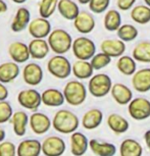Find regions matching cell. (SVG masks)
<instances>
[{
	"label": "cell",
	"instance_id": "cell-21",
	"mask_svg": "<svg viewBox=\"0 0 150 156\" xmlns=\"http://www.w3.org/2000/svg\"><path fill=\"white\" fill-rule=\"evenodd\" d=\"M111 97L120 105H127L133 99V92L128 86L122 83H116L112 85L110 91Z\"/></svg>",
	"mask_w": 150,
	"mask_h": 156
},
{
	"label": "cell",
	"instance_id": "cell-23",
	"mask_svg": "<svg viewBox=\"0 0 150 156\" xmlns=\"http://www.w3.org/2000/svg\"><path fill=\"white\" fill-rule=\"evenodd\" d=\"M20 69L19 63L14 61H6L0 64V82L8 84L13 82L20 76Z\"/></svg>",
	"mask_w": 150,
	"mask_h": 156
},
{
	"label": "cell",
	"instance_id": "cell-17",
	"mask_svg": "<svg viewBox=\"0 0 150 156\" xmlns=\"http://www.w3.org/2000/svg\"><path fill=\"white\" fill-rule=\"evenodd\" d=\"M132 85L135 91L146 93L150 91V69H141L132 76Z\"/></svg>",
	"mask_w": 150,
	"mask_h": 156
},
{
	"label": "cell",
	"instance_id": "cell-43",
	"mask_svg": "<svg viewBox=\"0 0 150 156\" xmlns=\"http://www.w3.org/2000/svg\"><path fill=\"white\" fill-rule=\"evenodd\" d=\"M144 141H145V143H146L147 148H148L150 151V129L146 131L145 134H144Z\"/></svg>",
	"mask_w": 150,
	"mask_h": 156
},
{
	"label": "cell",
	"instance_id": "cell-19",
	"mask_svg": "<svg viewBox=\"0 0 150 156\" xmlns=\"http://www.w3.org/2000/svg\"><path fill=\"white\" fill-rule=\"evenodd\" d=\"M29 50H30L31 58L36 60H42L44 59L50 52V46L48 44V41L45 39H35L28 44Z\"/></svg>",
	"mask_w": 150,
	"mask_h": 156
},
{
	"label": "cell",
	"instance_id": "cell-27",
	"mask_svg": "<svg viewBox=\"0 0 150 156\" xmlns=\"http://www.w3.org/2000/svg\"><path fill=\"white\" fill-rule=\"evenodd\" d=\"M57 10L66 20H73L81 11L78 4L73 0H58Z\"/></svg>",
	"mask_w": 150,
	"mask_h": 156
},
{
	"label": "cell",
	"instance_id": "cell-8",
	"mask_svg": "<svg viewBox=\"0 0 150 156\" xmlns=\"http://www.w3.org/2000/svg\"><path fill=\"white\" fill-rule=\"evenodd\" d=\"M17 102L22 107L35 112L42 104V96L36 89L22 90L17 95Z\"/></svg>",
	"mask_w": 150,
	"mask_h": 156
},
{
	"label": "cell",
	"instance_id": "cell-45",
	"mask_svg": "<svg viewBox=\"0 0 150 156\" xmlns=\"http://www.w3.org/2000/svg\"><path fill=\"white\" fill-rule=\"evenodd\" d=\"M5 137H6V133H5V129L0 128V143L5 141Z\"/></svg>",
	"mask_w": 150,
	"mask_h": 156
},
{
	"label": "cell",
	"instance_id": "cell-41",
	"mask_svg": "<svg viewBox=\"0 0 150 156\" xmlns=\"http://www.w3.org/2000/svg\"><path fill=\"white\" fill-rule=\"evenodd\" d=\"M135 2H136V0H116V5L120 10L127 11L133 8Z\"/></svg>",
	"mask_w": 150,
	"mask_h": 156
},
{
	"label": "cell",
	"instance_id": "cell-42",
	"mask_svg": "<svg viewBox=\"0 0 150 156\" xmlns=\"http://www.w3.org/2000/svg\"><path fill=\"white\" fill-rule=\"evenodd\" d=\"M8 95H9V93H8V89L5 86V84L0 82V101L6 100Z\"/></svg>",
	"mask_w": 150,
	"mask_h": 156
},
{
	"label": "cell",
	"instance_id": "cell-37",
	"mask_svg": "<svg viewBox=\"0 0 150 156\" xmlns=\"http://www.w3.org/2000/svg\"><path fill=\"white\" fill-rule=\"evenodd\" d=\"M90 62L92 64L94 69L99 70V69H104V67H106L108 64L111 62V57L101 51L100 53H96L90 59Z\"/></svg>",
	"mask_w": 150,
	"mask_h": 156
},
{
	"label": "cell",
	"instance_id": "cell-44",
	"mask_svg": "<svg viewBox=\"0 0 150 156\" xmlns=\"http://www.w3.org/2000/svg\"><path fill=\"white\" fill-rule=\"evenodd\" d=\"M7 4L5 3V1L3 0H0V14L4 13L5 11H7Z\"/></svg>",
	"mask_w": 150,
	"mask_h": 156
},
{
	"label": "cell",
	"instance_id": "cell-5",
	"mask_svg": "<svg viewBox=\"0 0 150 156\" xmlns=\"http://www.w3.org/2000/svg\"><path fill=\"white\" fill-rule=\"evenodd\" d=\"M72 64L66 56L55 54L47 62V70L52 76L59 80L69 78L72 73Z\"/></svg>",
	"mask_w": 150,
	"mask_h": 156
},
{
	"label": "cell",
	"instance_id": "cell-35",
	"mask_svg": "<svg viewBox=\"0 0 150 156\" xmlns=\"http://www.w3.org/2000/svg\"><path fill=\"white\" fill-rule=\"evenodd\" d=\"M116 33L119 39L123 41V42H131L138 37L139 31L135 26L130 25V23H125V25L120 26Z\"/></svg>",
	"mask_w": 150,
	"mask_h": 156
},
{
	"label": "cell",
	"instance_id": "cell-13",
	"mask_svg": "<svg viewBox=\"0 0 150 156\" xmlns=\"http://www.w3.org/2000/svg\"><path fill=\"white\" fill-rule=\"evenodd\" d=\"M8 54L11 60L16 63H25L30 59V50L27 44L20 41H14L8 46Z\"/></svg>",
	"mask_w": 150,
	"mask_h": 156
},
{
	"label": "cell",
	"instance_id": "cell-16",
	"mask_svg": "<svg viewBox=\"0 0 150 156\" xmlns=\"http://www.w3.org/2000/svg\"><path fill=\"white\" fill-rule=\"evenodd\" d=\"M70 153L73 156H83L89 148V140L83 133L73 132L70 134Z\"/></svg>",
	"mask_w": 150,
	"mask_h": 156
},
{
	"label": "cell",
	"instance_id": "cell-20",
	"mask_svg": "<svg viewBox=\"0 0 150 156\" xmlns=\"http://www.w3.org/2000/svg\"><path fill=\"white\" fill-rule=\"evenodd\" d=\"M31 23V12L27 7H20L16 10L12 22H11L10 29L14 33H20L28 29Z\"/></svg>",
	"mask_w": 150,
	"mask_h": 156
},
{
	"label": "cell",
	"instance_id": "cell-15",
	"mask_svg": "<svg viewBox=\"0 0 150 156\" xmlns=\"http://www.w3.org/2000/svg\"><path fill=\"white\" fill-rule=\"evenodd\" d=\"M125 43L120 39H105L100 44V49L111 58H119L127 49Z\"/></svg>",
	"mask_w": 150,
	"mask_h": 156
},
{
	"label": "cell",
	"instance_id": "cell-9",
	"mask_svg": "<svg viewBox=\"0 0 150 156\" xmlns=\"http://www.w3.org/2000/svg\"><path fill=\"white\" fill-rule=\"evenodd\" d=\"M66 142L58 136H49L42 142V153L44 156H61L66 152Z\"/></svg>",
	"mask_w": 150,
	"mask_h": 156
},
{
	"label": "cell",
	"instance_id": "cell-40",
	"mask_svg": "<svg viewBox=\"0 0 150 156\" xmlns=\"http://www.w3.org/2000/svg\"><path fill=\"white\" fill-rule=\"evenodd\" d=\"M0 156H17L16 146L12 142L3 141L0 143Z\"/></svg>",
	"mask_w": 150,
	"mask_h": 156
},
{
	"label": "cell",
	"instance_id": "cell-29",
	"mask_svg": "<svg viewBox=\"0 0 150 156\" xmlns=\"http://www.w3.org/2000/svg\"><path fill=\"white\" fill-rule=\"evenodd\" d=\"M107 126L114 134H125L129 129L130 123L123 116L119 113H111L107 117Z\"/></svg>",
	"mask_w": 150,
	"mask_h": 156
},
{
	"label": "cell",
	"instance_id": "cell-36",
	"mask_svg": "<svg viewBox=\"0 0 150 156\" xmlns=\"http://www.w3.org/2000/svg\"><path fill=\"white\" fill-rule=\"evenodd\" d=\"M58 0H40L39 2V13L41 17L49 19L53 16L57 9Z\"/></svg>",
	"mask_w": 150,
	"mask_h": 156
},
{
	"label": "cell",
	"instance_id": "cell-38",
	"mask_svg": "<svg viewBox=\"0 0 150 156\" xmlns=\"http://www.w3.org/2000/svg\"><path fill=\"white\" fill-rule=\"evenodd\" d=\"M13 115V109L11 104L6 100L0 101V125L9 122Z\"/></svg>",
	"mask_w": 150,
	"mask_h": 156
},
{
	"label": "cell",
	"instance_id": "cell-47",
	"mask_svg": "<svg viewBox=\"0 0 150 156\" xmlns=\"http://www.w3.org/2000/svg\"><path fill=\"white\" fill-rule=\"evenodd\" d=\"M78 2H79V3H80V4L85 5V4H89L90 0H78Z\"/></svg>",
	"mask_w": 150,
	"mask_h": 156
},
{
	"label": "cell",
	"instance_id": "cell-4",
	"mask_svg": "<svg viewBox=\"0 0 150 156\" xmlns=\"http://www.w3.org/2000/svg\"><path fill=\"white\" fill-rule=\"evenodd\" d=\"M112 85L110 76L106 73H96L90 78L88 83V90L93 97L102 98L110 93Z\"/></svg>",
	"mask_w": 150,
	"mask_h": 156
},
{
	"label": "cell",
	"instance_id": "cell-25",
	"mask_svg": "<svg viewBox=\"0 0 150 156\" xmlns=\"http://www.w3.org/2000/svg\"><path fill=\"white\" fill-rule=\"evenodd\" d=\"M103 113L100 109L92 108L84 113L82 117V126L86 129H95L102 123Z\"/></svg>",
	"mask_w": 150,
	"mask_h": 156
},
{
	"label": "cell",
	"instance_id": "cell-11",
	"mask_svg": "<svg viewBox=\"0 0 150 156\" xmlns=\"http://www.w3.org/2000/svg\"><path fill=\"white\" fill-rule=\"evenodd\" d=\"M30 128L35 135H44L52 126V120L47 114L35 111L30 116Z\"/></svg>",
	"mask_w": 150,
	"mask_h": 156
},
{
	"label": "cell",
	"instance_id": "cell-26",
	"mask_svg": "<svg viewBox=\"0 0 150 156\" xmlns=\"http://www.w3.org/2000/svg\"><path fill=\"white\" fill-rule=\"evenodd\" d=\"M94 69L89 60L78 59L73 63L72 73L79 80H88L94 75Z\"/></svg>",
	"mask_w": 150,
	"mask_h": 156
},
{
	"label": "cell",
	"instance_id": "cell-32",
	"mask_svg": "<svg viewBox=\"0 0 150 156\" xmlns=\"http://www.w3.org/2000/svg\"><path fill=\"white\" fill-rule=\"evenodd\" d=\"M116 67L120 73L125 76H133L137 72V64L134 57L129 55H122L116 61Z\"/></svg>",
	"mask_w": 150,
	"mask_h": 156
},
{
	"label": "cell",
	"instance_id": "cell-46",
	"mask_svg": "<svg viewBox=\"0 0 150 156\" xmlns=\"http://www.w3.org/2000/svg\"><path fill=\"white\" fill-rule=\"evenodd\" d=\"M12 2H14V3H16V4H23V3H25L27 0H11Z\"/></svg>",
	"mask_w": 150,
	"mask_h": 156
},
{
	"label": "cell",
	"instance_id": "cell-18",
	"mask_svg": "<svg viewBox=\"0 0 150 156\" xmlns=\"http://www.w3.org/2000/svg\"><path fill=\"white\" fill-rule=\"evenodd\" d=\"M17 156H40L42 153V143L36 139H26L16 147Z\"/></svg>",
	"mask_w": 150,
	"mask_h": 156
},
{
	"label": "cell",
	"instance_id": "cell-28",
	"mask_svg": "<svg viewBox=\"0 0 150 156\" xmlns=\"http://www.w3.org/2000/svg\"><path fill=\"white\" fill-rule=\"evenodd\" d=\"M89 148L96 156H114L116 153V147L108 142H100L96 139L89 141Z\"/></svg>",
	"mask_w": 150,
	"mask_h": 156
},
{
	"label": "cell",
	"instance_id": "cell-33",
	"mask_svg": "<svg viewBox=\"0 0 150 156\" xmlns=\"http://www.w3.org/2000/svg\"><path fill=\"white\" fill-rule=\"evenodd\" d=\"M103 25L105 30L109 32H116L122 26V16L120 11L116 9L106 11L103 19Z\"/></svg>",
	"mask_w": 150,
	"mask_h": 156
},
{
	"label": "cell",
	"instance_id": "cell-39",
	"mask_svg": "<svg viewBox=\"0 0 150 156\" xmlns=\"http://www.w3.org/2000/svg\"><path fill=\"white\" fill-rule=\"evenodd\" d=\"M110 4V0H90L89 8L93 13L100 14L107 10Z\"/></svg>",
	"mask_w": 150,
	"mask_h": 156
},
{
	"label": "cell",
	"instance_id": "cell-14",
	"mask_svg": "<svg viewBox=\"0 0 150 156\" xmlns=\"http://www.w3.org/2000/svg\"><path fill=\"white\" fill-rule=\"evenodd\" d=\"M73 22L76 30L83 35L90 34L96 26L95 19L93 17L92 14L86 10L80 11V13L78 14L77 17Z\"/></svg>",
	"mask_w": 150,
	"mask_h": 156
},
{
	"label": "cell",
	"instance_id": "cell-22",
	"mask_svg": "<svg viewBox=\"0 0 150 156\" xmlns=\"http://www.w3.org/2000/svg\"><path fill=\"white\" fill-rule=\"evenodd\" d=\"M42 104L48 107H59L66 102L63 92L55 88H49L41 93Z\"/></svg>",
	"mask_w": 150,
	"mask_h": 156
},
{
	"label": "cell",
	"instance_id": "cell-12",
	"mask_svg": "<svg viewBox=\"0 0 150 156\" xmlns=\"http://www.w3.org/2000/svg\"><path fill=\"white\" fill-rule=\"evenodd\" d=\"M44 73L39 64L36 62H30L26 64L23 69V80L30 86H38L43 80Z\"/></svg>",
	"mask_w": 150,
	"mask_h": 156
},
{
	"label": "cell",
	"instance_id": "cell-1",
	"mask_svg": "<svg viewBox=\"0 0 150 156\" xmlns=\"http://www.w3.org/2000/svg\"><path fill=\"white\" fill-rule=\"evenodd\" d=\"M80 126V120L77 114L67 109H59L56 111L52 119V126L60 134H73Z\"/></svg>",
	"mask_w": 150,
	"mask_h": 156
},
{
	"label": "cell",
	"instance_id": "cell-2",
	"mask_svg": "<svg viewBox=\"0 0 150 156\" xmlns=\"http://www.w3.org/2000/svg\"><path fill=\"white\" fill-rule=\"evenodd\" d=\"M48 44L50 46L51 51H53L55 54H66L72 49L73 46V38L70 35L69 32H66L63 29H55L50 33L48 36Z\"/></svg>",
	"mask_w": 150,
	"mask_h": 156
},
{
	"label": "cell",
	"instance_id": "cell-10",
	"mask_svg": "<svg viewBox=\"0 0 150 156\" xmlns=\"http://www.w3.org/2000/svg\"><path fill=\"white\" fill-rule=\"evenodd\" d=\"M28 31L30 35L35 39H45L48 38L51 30V23L48 19L44 17H37L31 20L30 25L28 27Z\"/></svg>",
	"mask_w": 150,
	"mask_h": 156
},
{
	"label": "cell",
	"instance_id": "cell-34",
	"mask_svg": "<svg viewBox=\"0 0 150 156\" xmlns=\"http://www.w3.org/2000/svg\"><path fill=\"white\" fill-rule=\"evenodd\" d=\"M131 19L139 25H146L150 22V7L148 5H136L131 9Z\"/></svg>",
	"mask_w": 150,
	"mask_h": 156
},
{
	"label": "cell",
	"instance_id": "cell-3",
	"mask_svg": "<svg viewBox=\"0 0 150 156\" xmlns=\"http://www.w3.org/2000/svg\"><path fill=\"white\" fill-rule=\"evenodd\" d=\"M62 92L66 102L72 106L82 105L87 98V88L82 82L77 80L67 82Z\"/></svg>",
	"mask_w": 150,
	"mask_h": 156
},
{
	"label": "cell",
	"instance_id": "cell-30",
	"mask_svg": "<svg viewBox=\"0 0 150 156\" xmlns=\"http://www.w3.org/2000/svg\"><path fill=\"white\" fill-rule=\"evenodd\" d=\"M143 148L138 141L134 139L123 140L120 146V156H142Z\"/></svg>",
	"mask_w": 150,
	"mask_h": 156
},
{
	"label": "cell",
	"instance_id": "cell-48",
	"mask_svg": "<svg viewBox=\"0 0 150 156\" xmlns=\"http://www.w3.org/2000/svg\"><path fill=\"white\" fill-rule=\"evenodd\" d=\"M144 3H145L146 5H148V6L150 7V0H144Z\"/></svg>",
	"mask_w": 150,
	"mask_h": 156
},
{
	"label": "cell",
	"instance_id": "cell-31",
	"mask_svg": "<svg viewBox=\"0 0 150 156\" xmlns=\"http://www.w3.org/2000/svg\"><path fill=\"white\" fill-rule=\"evenodd\" d=\"M133 57L136 61L142 63L150 62V41H141L133 49Z\"/></svg>",
	"mask_w": 150,
	"mask_h": 156
},
{
	"label": "cell",
	"instance_id": "cell-6",
	"mask_svg": "<svg viewBox=\"0 0 150 156\" xmlns=\"http://www.w3.org/2000/svg\"><path fill=\"white\" fill-rule=\"evenodd\" d=\"M72 50L77 59L90 60L96 54V45L90 38L82 36L73 40Z\"/></svg>",
	"mask_w": 150,
	"mask_h": 156
},
{
	"label": "cell",
	"instance_id": "cell-7",
	"mask_svg": "<svg viewBox=\"0 0 150 156\" xmlns=\"http://www.w3.org/2000/svg\"><path fill=\"white\" fill-rule=\"evenodd\" d=\"M128 112L135 120H145L150 117V101L144 97L132 99L128 104Z\"/></svg>",
	"mask_w": 150,
	"mask_h": 156
},
{
	"label": "cell",
	"instance_id": "cell-24",
	"mask_svg": "<svg viewBox=\"0 0 150 156\" xmlns=\"http://www.w3.org/2000/svg\"><path fill=\"white\" fill-rule=\"evenodd\" d=\"M10 120L14 134L17 137L25 136L26 132H27V126L30 122V116L28 115L27 112L23 110L16 111L13 112V115Z\"/></svg>",
	"mask_w": 150,
	"mask_h": 156
}]
</instances>
